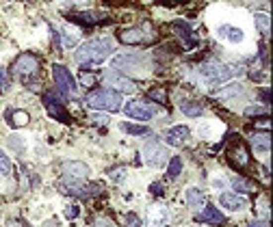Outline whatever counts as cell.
<instances>
[{
	"label": "cell",
	"instance_id": "1",
	"mask_svg": "<svg viewBox=\"0 0 273 227\" xmlns=\"http://www.w3.org/2000/svg\"><path fill=\"white\" fill-rule=\"evenodd\" d=\"M111 52H113V39L100 37V39H91V41L80 44L74 52V58L78 65H98L106 61Z\"/></svg>",
	"mask_w": 273,
	"mask_h": 227
},
{
	"label": "cell",
	"instance_id": "2",
	"mask_svg": "<svg viewBox=\"0 0 273 227\" xmlns=\"http://www.w3.org/2000/svg\"><path fill=\"white\" fill-rule=\"evenodd\" d=\"M111 67L120 69V74H136L143 76L145 69H150V57L143 52H122L111 58Z\"/></svg>",
	"mask_w": 273,
	"mask_h": 227
},
{
	"label": "cell",
	"instance_id": "3",
	"mask_svg": "<svg viewBox=\"0 0 273 227\" xmlns=\"http://www.w3.org/2000/svg\"><path fill=\"white\" fill-rule=\"evenodd\" d=\"M85 102L89 109L93 111H104V113H117L122 111V93L113 91V89H93V91L87 93Z\"/></svg>",
	"mask_w": 273,
	"mask_h": 227
},
{
	"label": "cell",
	"instance_id": "4",
	"mask_svg": "<svg viewBox=\"0 0 273 227\" xmlns=\"http://www.w3.org/2000/svg\"><path fill=\"white\" fill-rule=\"evenodd\" d=\"M200 71V78L206 82V85H221V82L230 80L232 76L236 74V69L232 67V65H223L219 61H206L204 65H200L198 67Z\"/></svg>",
	"mask_w": 273,
	"mask_h": 227
},
{
	"label": "cell",
	"instance_id": "5",
	"mask_svg": "<svg viewBox=\"0 0 273 227\" xmlns=\"http://www.w3.org/2000/svg\"><path fill=\"white\" fill-rule=\"evenodd\" d=\"M169 160V152L167 147L161 145V141L158 139H150L145 141L143 145V163L147 167H152V169H161V167L167 165Z\"/></svg>",
	"mask_w": 273,
	"mask_h": 227
},
{
	"label": "cell",
	"instance_id": "6",
	"mask_svg": "<svg viewBox=\"0 0 273 227\" xmlns=\"http://www.w3.org/2000/svg\"><path fill=\"white\" fill-rule=\"evenodd\" d=\"M52 78H55L57 91L61 93L65 100L74 98V93H76V80H74L72 71L65 67V65H52Z\"/></svg>",
	"mask_w": 273,
	"mask_h": 227
},
{
	"label": "cell",
	"instance_id": "7",
	"mask_svg": "<svg viewBox=\"0 0 273 227\" xmlns=\"http://www.w3.org/2000/svg\"><path fill=\"white\" fill-rule=\"evenodd\" d=\"M59 188L68 195H76V197H91L100 193L102 184H85L82 180H76V177H68L65 175L61 182H59Z\"/></svg>",
	"mask_w": 273,
	"mask_h": 227
},
{
	"label": "cell",
	"instance_id": "8",
	"mask_svg": "<svg viewBox=\"0 0 273 227\" xmlns=\"http://www.w3.org/2000/svg\"><path fill=\"white\" fill-rule=\"evenodd\" d=\"M152 39H154V35H152L150 24L139 26V28H122L120 31V41L126 46H145Z\"/></svg>",
	"mask_w": 273,
	"mask_h": 227
},
{
	"label": "cell",
	"instance_id": "9",
	"mask_svg": "<svg viewBox=\"0 0 273 227\" xmlns=\"http://www.w3.org/2000/svg\"><path fill=\"white\" fill-rule=\"evenodd\" d=\"M104 85L113 89L117 93H135L136 91V85L130 78H126L124 74H120L117 69H109L104 71Z\"/></svg>",
	"mask_w": 273,
	"mask_h": 227
},
{
	"label": "cell",
	"instance_id": "10",
	"mask_svg": "<svg viewBox=\"0 0 273 227\" xmlns=\"http://www.w3.org/2000/svg\"><path fill=\"white\" fill-rule=\"evenodd\" d=\"M126 117H133V119H139V121H150V119L156 115V109L152 104L143 102V100H133V102L126 104Z\"/></svg>",
	"mask_w": 273,
	"mask_h": 227
},
{
	"label": "cell",
	"instance_id": "11",
	"mask_svg": "<svg viewBox=\"0 0 273 227\" xmlns=\"http://www.w3.org/2000/svg\"><path fill=\"white\" fill-rule=\"evenodd\" d=\"M13 71L20 76L22 80H28L31 76H35L39 71V58L35 55H22L13 63Z\"/></svg>",
	"mask_w": 273,
	"mask_h": 227
},
{
	"label": "cell",
	"instance_id": "12",
	"mask_svg": "<svg viewBox=\"0 0 273 227\" xmlns=\"http://www.w3.org/2000/svg\"><path fill=\"white\" fill-rule=\"evenodd\" d=\"M44 106H46V111H48V115L52 119H57V121H63V123H68L69 121V113L65 111V106L61 100H57L55 98V93H44Z\"/></svg>",
	"mask_w": 273,
	"mask_h": 227
},
{
	"label": "cell",
	"instance_id": "13",
	"mask_svg": "<svg viewBox=\"0 0 273 227\" xmlns=\"http://www.w3.org/2000/svg\"><path fill=\"white\" fill-rule=\"evenodd\" d=\"M189 134H191V130L187 128V125H174V128H169V130H165L163 132V139L167 145H182L187 139H189Z\"/></svg>",
	"mask_w": 273,
	"mask_h": 227
},
{
	"label": "cell",
	"instance_id": "14",
	"mask_svg": "<svg viewBox=\"0 0 273 227\" xmlns=\"http://www.w3.org/2000/svg\"><path fill=\"white\" fill-rule=\"evenodd\" d=\"M219 204L230 212H241L247 208V199L243 195H234V193H221L219 195Z\"/></svg>",
	"mask_w": 273,
	"mask_h": 227
},
{
	"label": "cell",
	"instance_id": "15",
	"mask_svg": "<svg viewBox=\"0 0 273 227\" xmlns=\"http://www.w3.org/2000/svg\"><path fill=\"white\" fill-rule=\"evenodd\" d=\"M61 171L63 175L68 177H76V180H85V177L89 175V167L85 163H78V160H65V163L61 165Z\"/></svg>",
	"mask_w": 273,
	"mask_h": 227
},
{
	"label": "cell",
	"instance_id": "16",
	"mask_svg": "<svg viewBox=\"0 0 273 227\" xmlns=\"http://www.w3.org/2000/svg\"><path fill=\"white\" fill-rule=\"evenodd\" d=\"M217 37L221 41H228V44H241L245 39V33L241 31L239 26H230V24H223V26L217 28Z\"/></svg>",
	"mask_w": 273,
	"mask_h": 227
},
{
	"label": "cell",
	"instance_id": "17",
	"mask_svg": "<svg viewBox=\"0 0 273 227\" xmlns=\"http://www.w3.org/2000/svg\"><path fill=\"white\" fill-rule=\"evenodd\" d=\"M228 160L236 167V169H243V167H247V165H249V154H247L245 145H243V143H236L234 147H230Z\"/></svg>",
	"mask_w": 273,
	"mask_h": 227
},
{
	"label": "cell",
	"instance_id": "18",
	"mask_svg": "<svg viewBox=\"0 0 273 227\" xmlns=\"http://www.w3.org/2000/svg\"><path fill=\"white\" fill-rule=\"evenodd\" d=\"M195 221H198V223L223 225V223H225V217H223V212H219V210H217V208H212V206H204V212L195 214Z\"/></svg>",
	"mask_w": 273,
	"mask_h": 227
},
{
	"label": "cell",
	"instance_id": "19",
	"mask_svg": "<svg viewBox=\"0 0 273 227\" xmlns=\"http://www.w3.org/2000/svg\"><path fill=\"white\" fill-rule=\"evenodd\" d=\"M169 210L165 206H152L150 212H147V221H150L152 227H165L169 223Z\"/></svg>",
	"mask_w": 273,
	"mask_h": 227
},
{
	"label": "cell",
	"instance_id": "20",
	"mask_svg": "<svg viewBox=\"0 0 273 227\" xmlns=\"http://www.w3.org/2000/svg\"><path fill=\"white\" fill-rule=\"evenodd\" d=\"M174 28H176V33H178V37L182 39V44H185L187 48H193L195 46V35H193V28H191V24H187V22H182V20H178L174 22Z\"/></svg>",
	"mask_w": 273,
	"mask_h": 227
},
{
	"label": "cell",
	"instance_id": "21",
	"mask_svg": "<svg viewBox=\"0 0 273 227\" xmlns=\"http://www.w3.org/2000/svg\"><path fill=\"white\" fill-rule=\"evenodd\" d=\"M243 93H245V87H243L241 82H230V85L221 87L219 91H215L212 95L219 98V100H230V98H239V95H243Z\"/></svg>",
	"mask_w": 273,
	"mask_h": 227
},
{
	"label": "cell",
	"instance_id": "22",
	"mask_svg": "<svg viewBox=\"0 0 273 227\" xmlns=\"http://www.w3.org/2000/svg\"><path fill=\"white\" fill-rule=\"evenodd\" d=\"M187 206L191 208V210H202V208L206 206L204 193H202L200 188H195V186H189L187 188Z\"/></svg>",
	"mask_w": 273,
	"mask_h": 227
},
{
	"label": "cell",
	"instance_id": "23",
	"mask_svg": "<svg viewBox=\"0 0 273 227\" xmlns=\"http://www.w3.org/2000/svg\"><path fill=\"white\" fill-rule=\"evenodd\" d=\"M249 143L254 145L258 154H269V147H271V139H269V132H258V134H252L249 136Z\"/></svg>",
	"mask_w": 273,
	"mask_h": 227
},
{
	"label": "cell",
	"instance_id": "24",
	"mask_svg": "<svg viewBox=\"0 0 273 227\" xmlns=\"http://www.w3.org/2000/svg\"><path fill=\"white\" fill-rule=\"evenodd\" d=\"M28 121H31V117H28L26 111H7V123L11 128H22Z\"/></svg>",
	"mask_w": 273,
	"mask_h": 227
},
{
	"label": "cell",
	"instance_id": "25",
	"mask_svg": "<svg viewBox=\"0 0 273 227\" xmlns=\"http://www.w3.org/2000/svg\"><path fill=\"white\" fill-rule=\"evenodd\" d=\"M72 17L80 24H98L104 20V13H98V11H78V13H74Z\"/></svg>",
	"mask_w": 273,
	"mask_h": 227
},
{
	"label": "cell",
	"instance_id": "26",
	"mask_svg": "<svg viewBox=\"0 0 273 227\" xmlns=\"http://www.w3.org/2000/svg\"><path fill=\"white\" fill-rule=\"evenodd\" d=\"M120 128H122V132L133 134V136H145V134H150V128H147V125H135V123H130V121H122Z\"/></svg>",
	"mask_w": 273,
	"mask_h": 227
},
{
	"label": "cell",
	"instance_id": "27",
	"mask_svg": "<svg viewBox=\"0 0 273 227\" xmlns=\"http://www.w3.org/2000/svg\"><path fill=\"white\" fill-rule=\"evenodd\" d=\"M180 111L185 113L187 117H200L202 113H204V106H202V102H182L180 104Z\"/></svg>",
	"mask_w": 273,
	"mask_h": 227
},
{
	"label": "cell",
	"instance_id": "28",
	"mask_svg": "<svg viewBox=\"0 0 273 227\" xmlns=\"http://www.w3.org/2000/svg\"><path fill=\"white\" fill-rule=\"evenodd\" d=\"M167 163H169V167H167V177H169V180H176V177L182 173V160H180V156H171Z\"/></svg>",
	"mask_w": 273,
	"mask_h": 227
},
{
	"label": "cell",
	"instance_id": "29",
	"mask_svg": "<svg viewBox=\"0 0 273 227\" xmlns=\"http://www.w3.org/2000/svg\"><path fill=\"white\" fill-rule=\"evenodd\" d=\"M256 28H258V33L260 35H269V31H271V17H269V13H256Z\"/></svg>",
	"mask_w": 273,
	"mask_h": 227
},
{
	"label": "cell",
	"instance_id": "30",
	"mask_svg": "<svg viewBox=\"0 0 273 227\" xmlns=\"http://www.w3.org/2000/svg\"><path fill=\"white\" fill-rule=\"evenodd\" d=\"M106 173H109V177L113 182H124L126 180V165H115V167H111Z\"/></svg>",
	"mask_w": 273,
	"mask_h": 227
},
{
	"label": "cell",
	"instance_id": "31",
	"mask_svg": "<svg viewBox=\"0 0 273 227\" xmlns=\"http://www.w3.org/2000/svg\"><path fill=\"white\" fill-rule=\"evenodd\" d=\"M232 188H234L239 195H245V193H249V188H252V186H249V182H247V180L234 177V180H232Z\"/></svg>",
	"mask_w": 273,
	"mask_h": 227
},
{
	"label": "cell",
	"instance_id": "32",
	"mask_svg": "<svg viewBox=\"0 0 273 227\" xmlns=\"http://www.w3.org/2000/svg\"><path fill=\"white\" fill-rule=\"evenodd\" d=\"M7 173H11V160L4 156V152L0 149V175H7Z\"/></svg>",
	"mask_w": 273,
	"mask_h": 227
},
{
	"label": "cell",
	"instance_id": "33",
	"mask_svg": "<svg viewBox=\"0 0 273 227\" xmlns=\"http://www.w3.org/2000/svg\"><path fill=\"white\" fill-rule=\"evenodd\" d=\"M124 221H126V227H141V225H143V221L136 217L135 212H128L126 217H124Z\"/></svg>",
	"mask_w": 273,
	"mask_h": 227
},
{
	"label": "cell",
	"instance_id": "34",
	"mask_svg": "<svg viewBox=\"0 0 273 227\" xmlns=\"http://www.w3.org/2000/svg\"><path fill=\"white\" fill-rule=\"evenodd\" d=\"M147 95H150L152 100H156V102H161V104L167 102V95H165L163 89H150V91H147Z\"/></svg>",
	"mask_w": 273,
	"mask_h": 227
},
{
	"label": "cell",
	"instance_id": "35",
	"mask_svg": "<svg viewBox=\"0 0 273 227\" xmlns=\"http://www.w3.org/2000/svg\"><path fill=\"white\" fill-rule=\"evenodd\" d=\"M63 33H65V39H68V46H74V41L78 39V31L72 28V26H65Z\"/></svg>",
	"mask_w": 273,
	"mask_h": 227
},
{
	"label": "cell",
	"instance_id": "36",
	"mask_svg": "<svg viewBox=\"0 0 273 227\" xmlns=\"http://www.w3.org/2000/svg\"><path fill=\"white\" fill-rule=\"evenodd\" d=\"M96 74H87V71H82V74H80V82H82V85H85V87H93V85H96Z\"/></svg>",
	"mask_w": 273,
	"mask_h": 227
},
{
	"label": "cell",
	"instance_id": "37",
	"mask_svg": "<svg viewBox=\"0 0 273 227\" xmlns=\"http://www.w3.org/2000/svg\"><path fill=\"white\" fill-rule=\"evenodd\" d=\"M245 115H247V117H254V115H267V109H265V106H247V109H245Z\"/></svg>",
	"mask_w": 273,
	"mask_h": 227
},
{
	"label": "cell",
	"instance_id": "38",
	"mask_svg": "<svg viewBox=\"0 0 273 227\" xmlns=\"http://www.w3.org/2000/svg\"><path fill=\"white\" fill-rule=\"evenodd\" d=\"M7 145H9V147H13V149H17V152H20V149H24V141H20V136L11 134V136H9V141H7Z\"/></svg>",
	"mask_w": 273,
	"mask_h": 227
},
{
	"label": "cell",
	"instance_id": "39",
	"mask_svg": "<svg viewBox=\"0 0 273 227\" xmlns=\"http://www.w3.org/2000/svg\"><path fill=\"white\" fill-rule=\"evenodd\" d=\"M78 214H80V208L76 206V204H69V206H65V217H68L69 221H72V219H76V217H78Z\"/></svg>",
	"mask_w": 273,
	"mask_h": 227
},
{
	"label": "cell",
	"instance_id": "40",
	"mask_svg": "<svg viewBox=\"0 0 273 227\" xmlns=\"http://www.w3.org/2000/svg\"><path fill=\"white\" fill-rule=\"evenodd\" d=\"M258 212L263 214V217L269 214V199H267V197H260L258 199Z\"/></svg>",
	"mask_w": 273,
	"mask_h": 227
},
{
	"label": "cell",
	"instance_id": "41",
	"mask_svg": "<svg viewBox=\"0 0 273 227\" xmlns=\"http://www.w3.org/2000/svg\"><path fill=\"white\" fill-rule=\"evenodd\" d=\"M93 227H115V223H113V221H111V219L98 217L96 221H93Z\"/></svg>",
	"mask_w": 273,
	"mask_h": 227
},
{
	"label": "cell",
	"instance_id": "42",
	"mask_svg": "<svg viewBox=\"0 0 273 227\" xmlns=\"http://www.w3.org/2000/svg\"><path fill=\"white\" fill-rule=\"evenodd\" d=\"M89 119H91V121L96 123V125H106V123H109V117H104V115H96V113H91V117H89Z\"/></svg>",
	"mask_w": 273,
	"mask_h": 227
},
{
	"label": "cell",
	"instance_id": "43",
	"mask_svg": "<svg viewBox=\"0 0 273 227\" xmlns=\"http://www.w3.org/2000/svg\"><path fill=\"white\" fill-rule=\"evenodd\" d=\"M150 190H152L154 195H163L165 193V184L163 182H154L152 186H150Z\"/></svg>",
	"mask_w": 273,
	"mask_h": 227
},
{
	"label": "cell",
	"instance_id": "44",
	"mask_svg": "<svg viewBox=\"0 0 273 227\" xmlns=\"http://www.w3.org/2000/svg\"><path fill=\"white\" fill-rule=\"evenodd\" d=\"M7 89V74H4V69L0 67V93Z\"/></svg>",
	"mask_w": 273,
	"mask_h": 227
},
{
	"label": "cell",
	"instance_id": "45",
	"mask_svg": "<svg viewBox=\"0 0 273 227\" xmlns=\"http://www.w3.org/2000/svg\"><path fill=\"white\" fill-rule=\"evenodd\" d=\"M247 227H269V221H252V223H247Z\"/></svg>",
	"mask_w": 273,
	"mask_h": 227
},
{
	"label": "cell",
	"instance_id": "46",
	"mask_svg": "<svg viewBox=\"0 0 273 227\" xmlns=\"http://www.w3.org/2000/svg\"><path fill=\"white\" fill-rule=\"evenodd\" d=\"M263 102L269 104V89H265V91H263Z\"/></svg>",
	"mask_w": 273,
	"mask_h": 227
},
{
	"label": "cell",
	"instance_id": "47",
	"mask_svg": "<svg viewBox=\"0 0 273 227\" xmlns=\"http://www.w3.org/2000/svg\"><path fill=\"white\" fill-rule=\"evenodd\" d=\"M212 186H217V188H223V186H225V182H223V180H215V182H212Z\"/></svg>",
	"mask_w": 273,
	"mask_h": 227
},
{
	"label": "cell",
	"instance_id": "48",
	"mask_svg": "<svg viewBox=\"0 0 273 227\" xmlns=\"http://www.w3.org/2000/svg\"><path fill=\"white\" fill-rule=\"evenodd\" d=\"M158 2H165V4H171V2H174V0H158Z\"/></svg>",
	"mask_w": 273,
	"mask_h": 227
},
{
	"label": "cell",
	"instance_id": "49",
	"mask_svg": "<svg viewBox=\"0 0 273 227\" xmlns=\"http://www.w3.org/2000/svg\"><path fill=\"white\" fill-rule=\"evenodd\" d=\"M22 227H28V223H24V221H22Z\"/></svg>",
	"mask_w": 273,
	"mask_h": 227
},
{
	"label": "cell",
	"instance_id": "50",
	"mask_svg": "<svg viewBox=\"0 0 273 227\" xmlns=\"http://www.w3.org/2000/svg\"><path fill=\"white\" fill-rule=\"evenodd\" d=\"M230 227H234V225H230Z\"/></svg>",
	"mask_w": 273,
	"mask_h": 227
}]
</instances>
